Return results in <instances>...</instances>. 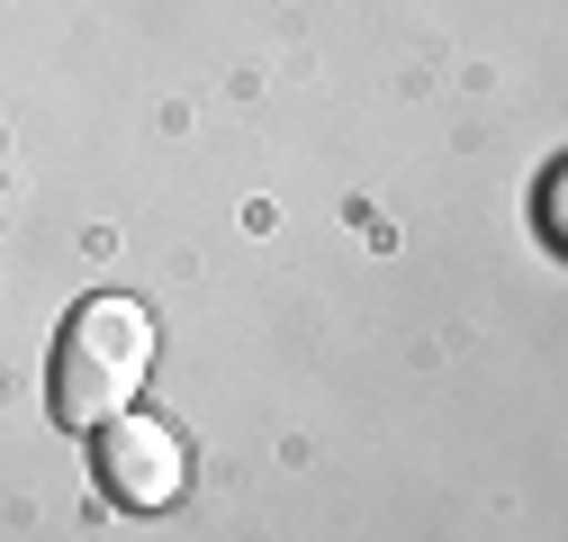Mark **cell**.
I'll list each match as a JSON object with an SVG mask.
<instances>
[{"label": "cell", "instance_id": "cell-1", "mask_svg": "<svg viewBox=\"0 0 568 542\" xmlns=\"http://www.w3.org/2000/svg\"><path fill=\"white\" fill-rule=\"evenodd\" d=\"M145 371H154V317L135 308V299H118V290H100V299H82L73 317H63V344H54V416L73 425V434L82 425H109V416L135 406Z\"/></svg>", "mask_w": 568, "mask_h": 542}, {"label": "cell", "instance_id": "cell-2", "mask_svg": "<svg viewBox=\"0 0 568 542\" xmlns=\"http://www.w3.org/2000/svg\"><path fill=\"white\" fill-rule=\"evenodd\" d=\"M181 480H190V452H181V434H172L163 416H135V406H126V416L100 425V489H109L126 515L172 506Z\"/></svg>", "mask_w": 568, "mask_h": 542}]
</instances>
